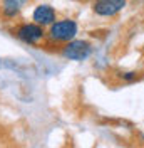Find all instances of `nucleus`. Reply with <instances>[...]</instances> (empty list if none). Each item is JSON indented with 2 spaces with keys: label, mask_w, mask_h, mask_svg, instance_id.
Masks as SVG:
<instances>
[{
  "label": "nucleus",
  "mask_w": 144,
  "mask_h": 148,
  "mask_svg": "<svg viewBox=\"0 0 144 148\" xmlns=\"http://www.w3.org/2000/svg\"><path fill=\"white\" fill-rule=\"evenodd\" d=\"M49 32L47 36L52 42H59V44H65L77 36V24L72 18H62V20H55L49 25Z\"/></svg>",
  "instance_id": "1"
},
{
  "label": "nucleus",
  "mask_w": 144,
  "mask_h": 148,
  "mask_svg": "<svg viewBox=\"0 0 144 148\" xmlns=\"http://www.w3.org/2000/svg\"><path fill=\"white\" fill-rule=\"evenodd\" d=\"M90 52H92V46L87 40H81V39H72L65 42L60 51V54L69 61H86Z\"/></svg>",
  "instance_id": "2"
},
{
  "label": "nucleus",
  "mask_w": 144,
  "mask_h": 148,
  "mask_svg": "<svg viewBox=\"0 0 144 148\" xmlns=\"http://www.w3.org/2000/svg\"><path fill=\"white\" fill-rule=\"evenodd\" d=\"M15 37L29 46H37L40 40H44L45 32L42 25H39L35 22H30V24L27 22V24H20L15 29Z\"/></svg>",
  "instance_id": "3"
},
{
  "label": "nucleus",
  "mask_w": 144,
  "mask_h": 148,
  "mask_svg": "<svg viewBox=\"0 0 144 148\" xmlns=\"http://www.w3.org/2000/svg\"><path fill=\"white\" fill-rule=\"evenodd\" d=\"M126 0H96L92 3V10L99 17H114L126 7Z\"/></svg>",
  "instance_id": "4"
},
{
  "label": "nucleus",
  "mask_w": 144,
  "mask_h": 148,
  "mask_svg": "<svg viewBox=\"0 0 144 148\" xmlns=\"http://www.w3.org/2000/svg\"><path fill=\"white\" fill-rule=\"evenodd\" d=\"M32 20L39 24V25H42V27H47V25H50L52 22L57 20V14H55V10L49 5V3H40V5H37L35 10H34V14H32Z\"/></svg>",
  "instance_id": "5"
},
{
  "label": "nucleus",
  "mask_w": 144,
  "mask_h": 148,
  "mask_svg": "<svg viewBox=\"0 0 144 148\" xmlns=\"http://www.w3.org/2000/svg\"><path fill=\"white\" fill-rule=\"evenodd\" d=\"M30 0H2V15L7 18L18 17L20 10L27 5Z\"/></svg>",
  "instance_id": "6"
},
{
  "label": "nucleus",
  "mask_w": 144,
  "mask_h": 148,
  "mask_svg": "<svg viewBox=\"0 0 144 148\" xmlns=\"http://www.w3.org/2000/svg\"><path fill=\"white\" fill-rule=\"evenodd\" d=\"M121 79L122 81H134V79H137V73H121Z\"/></svg>",
  "instance_id": "7"
}]
</instances>
